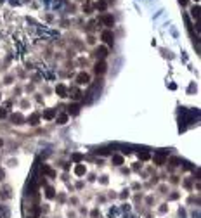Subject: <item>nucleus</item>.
<instances>
[{"label": "nucleus", "instance_id": "obj_22", "mask_svg": "<svg viewBox=\"0 0 201 218\" xmlns=\"http://www.w3.org/2000/svg\"><path fill=\"white\" fill-rule=\"evenodd\" d=\"M170 163H172V166H177V165H179V159H177V158H172Z\"/></svg>", "mask_w": 201, "mask_h": 218}, {"label": "nucleus", "instance_id": "obj_10", "mask_svg": "<svg viewBox=\"0 0 201 218\" xmlns=\"http://www.w3.org/2000/svg\"><path fill=\"white\" fill-rule=\"evenodd\" d=\"M95 55H97L99 59H104V57L108 55V49H106V47H99V49L95 50Z\"/></svg>", "mask_w": 201, "mask_h": 218}, {"label": "nucleus", "instance_id": "obj_17", "mask_svg": "<svg viewBox=\"0 0 201 218\" xmlns=\"http://www.w3.org/2000/svg\"><path fill=\"white\" fill-rule=\"evenodd\" d=\"M54 192H56V191H54V189H52V187H47V189H45V196H47V197H49V199H52V197H54V196H56V194H54Z\"/></svg>", "mask_w": 201, "mask_h": 218}, {"label": "nucleus", "instance_id": "obj_21", "mask_svg": "<svg viewBox=\"0 0 201 218\" xmlns=\"http://www.w3.org/2000/svg\"><path fill=\"white\" fill-rule=\"evenodd\" d=\"M73 161H82V154H80V152H75V154H73Z\"/></svg>", "mask_w": 201, "mask_h": 218}, {"label": "nucleus", "instance_id": "obj_8", "mask_svg": "<svg viewBox=\"0 0 201 218\" xmlns=\"http://www.w3.org/2000/svg\"><path fill=\"white\" fill-rule=\"evenodd\" d=\"M28 123H29V125H33V126H36V125L40 123V116H38L36 113H33V114L28 118Z\"/></svg>", "mask_w": 201, "mask_h": 218}, {"label": "nucleus", "instance_id": "obj_23", "mask_svg": "<svg viewBox=\"0 0 201 218\" xmlns=\"http://www.w3.org/2000/svg\"><path fill=\"white\" fill-rule=\"evenodd\" d=\"M5 116H7V111L3 107H0V118H5Z\"/></svg>", "mask_w": 201, "mask_h": 218}, {"label": "nucleus", "instance_id": "obj_6", "mask_svg": "<svg viewBox=\"0 0 201 218\" xmlns=\"http://www.w3.org/2000/svg\"><path fill=\"white\" fill-rule=\"evenodd\" d=\"M165 161H167L165 152H158V154L154 156V163H156V165H165Z\"/></svg>", "mask_w": 201, "mask_h": 218}, {"label": "nucleus", "instance_id": "obj_24", "mask_svg": "<svg viewBox=\"0 0 201 218\" xmlns=\"http://www.w3.org/2000/svg\"><path fill=\"white\" fill-rule=\"evenodd\" d=\"M180 3H182V5H186V3H187V0H180Z\"/></svg>", "mask_w": 201, "mask_h": 218}, {"label": "nucleus", "instance_id": "obj_19", "mask_svg": "<svg viewBox=\"0 0 201 218\" xmlns=\"http://www.w3.org/2000/svg\"><path fill=\"white\" fill-rule=\"evenodd\" d=\"M191 14H193V17H194V19H198V16H200V7H198V5H196V7H193Z\"/></svg>", "mask_w": 201, "mask_h": 218}, {"label": "nucleus", "instance_id": "obj_25", "mask_svg": "<svg viewBox=\"0 0 201 218\" xmlns=\"http://www.w3.org/2000/svg\"><path fill=\"white\" fill-rule=\"evenodd\" d=\"M2 178H3V172L0 170V180H2Z\"/></svg>", "mask_w": 201, "mask_h": 218}, {"label": "nucleus", "instance_id": "obj_2", "mask_svg": "<svg viewBox=\"0 0 201 218\" xmlns=\"http://www.w3.org/2000/svg\"><path fill=\"white\" fill-rule=\"evenodd\" d=\"M106 62L104 61H97V64H95V68H94V73L95 74H104L106 73Z\"/></svg>", "mask_w": 201, "mask_h": 218}, {"label": "nucleus", "instance_id": "obj_20", "mask_svg": "<svg viewBox=\"0 0 201 218\" xmlns=\"http://www.w3.org/2000/svg\"><path fill=\"white\" fill-rule=\"evenodd\" d=\"M139 158H141L142 161H147L151 156H149V152H139Z\"/></svg>", "mask_w": 201, "mask_h": 218}, {"label": "nucleus", "instance_id": "obj_18", "mask_svg": "<svg viewBox=\"0 0 201 218\" xmlns=\"http://www.w3.org/2000/svg\"><path fill=\"white\" fill-rule=\"evenodd\" d=\"M68 121V114H61V116H57V123L59 125H64Z\"/></svg>", "mask_w": 201, "mask_h": 218}, {"label": "nucleus", "instance_id": "obj_1", "mask_svg": "<svg viewBox=\"0 0 201 218\" xmlns=\"http://www.w3.org/2000/svg\"><path fill=\"white\" fill-rule=\"evenodd\" d=\"M101 38H102V42H104V43H108V45H113V40H115V36H113V33H111L109 29H104V31H102V35H101Z\"/></svg>", "mask_w": 201, "mask_h": 218}, {"label": "nucleus", "instance_id": "obj_7", "mask_svg": "<svg viewBox=\"0 0 201 218\" xmlns=\"http://www.w3.org/2000/svg\"><path fill=\"white\" fill-rule=\"evenodd\" d=\"M10 120H12V123H16V125H21V123L24 121L23 114H19V113H14V114L10 116Z\"/></svg>", "mask_w": 201, "mask_h": 218}, {"label": "nucleus", "instance_id": "obj_11", "mask_svg": "<svg viewBox=\"0 0 201 218\" xmlns=\"http://www.w3.org/2000/svg\"><path fill=\"white\" fill-rule=\"evenodd\" d=\"M95 9H99L101 12H104V10L108 9V2H106V0H99V2L95 3Z\"/></svg>", "mask_w": 201, "mask_h": 218}, {"label": "nucleus", "instance_id": "obj_26", "mask_svg": "<svg viewBox=\"0 0 201 218\" xmlns=\"http://www.w3.org/2000/svg\"><path fill=\"white\" fill-rule=\"evenodd\" d=\"M0 146H2V140H0Z\"/></svg>", "mask_w": 201, "mask_h": 218}, {"label": "nucleus", "instance_id": "obj_15", "mask_svg": "<svg viewBox=\"0 0 201 218\" xmlns=\"http://www.w3.org/2000/svg\"><path fill=\"white\" fill-rule=\"evenodd\" d=\"M113 163H115V165H123V156L115 154V156H113Z\"/></svg>", "mask_w": 201, "mask_h": 218}, {"label": "nucleus", "instance_id": "obj_16", "mask_svg": "<svg viewBox=\"0 0 201 218\" xmlns=\"http://www.w3.org/2000/svg\"><path fill=\"white\" fill-rule=\"evenodd\" d=\"M42 173H47L49 177H54V175H56V173H54V172H52L47 165H43V166H42Z\"/></svg>", "mask_w": 201, "mask_h": 218}, {"label": "nucleus", "instance_id": "obj_3", "mask_svg": "<svg viewBox=\"0 0 201 218\" xmlns=\"http://www.w3.org/2000/svg\"><path fill=\"white\" fill-rule=\"evenodd\" d=\"M76 81H78L80 85H87V83L90 81V76H88L87 73H80V74L76 76Z\"/></svg>", "mask_w": 201, "mask_h": 218}, {"label": "nucleus", "instance_id": "obj_13", "mask_svg": "<svg viewBox=\"0 0 201 218\" xmlns=\"http://www.w3.org/2000/svg\"><path fill=\"white\" fill-rule=\"evenodd\" d=\"M68 109H69V111H68L69 114H78V111H80V106H78V104H73V106H69Z\"/></svg>", "mask_w": 201, "mask_h": 218}, {"label": "nucleus", "instance_id": "obj_14", "mask_svg": "<svg viewBox=\"0 0 201 218\" xmlns=\"http://www.w3.org/2000/svg\"><path fill=\"white\" fill-rule=\"evenodd\" d=\"M69 94H71L69 97H73V99H80V95H82L78 88H71V90H69Z\"/></svg>", "mask_w": 201, "mask_h": 218}, {"label": "nucleus", "instance_id": "obj_4", "mask_svg": "<svg viewBox=\"0 0 201 218\" xmlns=\"http://www.w3.org/2000/svg\"><path fill=\"white\" fill-rule=\"evenodd\" d=\"M101 21H102L106 26H113V24H115V19H113V16H109V14H104V16L101 17Z\"/></svg>", "mask_w": 201, "mask_h": 218}, {"label": "nucleus", "instance_id": "obj_9", "mask_svg": "<svg viewBox=\"0 0 201 218\" xmlns=\"http://www.w3.org/2000/svg\"><path fill=\"white\" fill-rule=\"evenodd\" d=\"M75 173H76L78 177L85 175V173H87V166H85V165H76V166H75Z\"/></svg>", "mask_w": 201, "mask_h": 218}, {"label": "nucleus", "instance_id": "obj_5", "mask_svg": "<svg viewBox=\"0 0 201 218\" xmlns=\"http://www.w3.org/2000/svg\"><path fill=\"white\" fill-rule=\"evenodd\" d=\"M56 92H57L59 97H68V88H66L64 85H57V87H56Z\"/></svg>", "mask_w": 201, "mask_h": 218}, {"label": "nucleus", "instance_id": "obj_27", "mask_svg": "<svg viewBox=\"0 0 201 218\" xmlns=\"http://www.w3.org/2000/svg\"><path fill=\"white\" fill-rule=\"evenodd\" d=\"M196 2H200V0H196Z\"/></svg>", "mask_w": 201, "mask_h": 218}, {"label": "nucleus", "instance_id": "obj_12", "mask_svg": "<svg viewBox=\"0 0 201 218\" xmlns=\"http://www.w3.org/2000/svg\"><path fill=\"white\" fill-rule=\"evenodd\" d=\"M54 116H56V111H54V109H47V111L43 113V118H45V120H52Z\"/></svg>", "mask_w": 201, "mask_h": 218}]
</instances>
